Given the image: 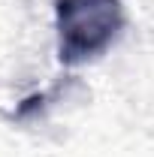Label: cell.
<instances>
[{
	"label": "cell",
	"mask_w": 154,
	"mask_h": 157,
	"mask_svg": "<svg viewBox=\"0 0 154 157\" xmlns=\"http://www.w3.org/2000/svg\"><path fill=\"white\" fill-rule=\"evenodd\" d=\"M58 60L79 67L100 58L124 30L121 0H55Z\"/></svg>",
	"instance_id": "cell-1"
}]
</instances>
